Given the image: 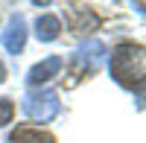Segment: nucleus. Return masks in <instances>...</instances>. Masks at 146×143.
<instances>
[{"label": "nucleus", "instance_id": "nucleus-7", "mask_svg": "<svg viewBox=\"0 0 146 143\" xmlns=\"http://www.w3.org/2000/svg\"><path fill=\"white\" fill-rule=\"evenodd\" d=\"M73 18H76V23H73L76 32H88L94 26H100V18H96L94 12H88V9H73Z\"/></svg>", "mask_w": 146, "mask_h": 143}, {"label": "nucleus", "instance_id": "nucleus-1", "mask_svg": "<svg viewBox=\"0 0 146 143\" xmlns=\"http://www.w3.org/2000/svg\"><path fill=\"white\" fill-rule=\"evenodd\" d=\"M111 76L123 88L143 85V47L140 44H120L111 53Z\"/></svg>", "mask_w": 146, "mask_h": 143}, {"label": "nucleus", "instance_id": "nucleus-9", "mask_svg": "<svg viewBox=\"0 0 146 143\" xmlns=\"http://www.w3.org/2000/svg\"><path fill=\"white\" fill-rule=\"evenodd\" d=\"M3 79H6V67L0 64V82H3Z\"/></svg>", "mask_w": 146, "mask_h": 143}, {"label": "nucleus", "instance_id": "nucleus-8", "mask_svg": "<svg viewBox=\"0 0 146 143\" xmlns=\"http://www.w3.org/2000/svg\"><path fill=\"white\" fill-rule=\"evenodd\" d=\"M12 117H15V102L3 97V99H0V126H9Z\"/></svg>", "mask_w": 146, "mask_h": 143}, {"label": "nucleus", "instance_id": "nucleus-5", "mask_svg": "<svg viewBox=\"0 0 146 143\" xmlns=\"http://www.w3.org/2000/svg\"><path fill=\"white\" fill-rule=\"evenodd\" d=\"M58 32H62V21L56 15H41L35 21V35H38V41H56Z\"/></svg>", "mask_w": 146, "mask_h": 143}, {"label": "nucleus", "instance_id": "nucleus-6", "mask_svg": "<svg viewBox=\"0 0 146 143\" xmlns=\"http://www.w3.org/2000/svg\"><path fill=\"white\" fill-rule=\"evenodd\" d=\"M9 140H12V143H56L53 134L41 132V128H29V126H23V128H18V132H12Z\"/></svg>", "mask_w": 146, "mask_h": 143}, {"label": "nucleus", "instance_id": "nucleus-3", "mask_svg": "<svg viewBox=\"0 0 146 143\" xmlns=\"http://www.w3.org/2000/svg\"><path fill=\"white\" fill-rule=\"evenodd\" d=\"M0 44H3L6 53H12V56H18L23 50V44H27V23H23L21 15H12L9 18L3 35H0Z\"/></svg>", "mask_w": 146, "mask_h": 143}, {"label": "nucleus", "instance_id": "nucleus-4", "mask_svg": "<svg viewBox=\"0 0 146 143\" xmlns=\"http://www.w3.org/2000/svg\"><path fill=\"white\" fill-rule=\"evenodd\" d=\"M62 67H64V62H62L58 56H47L44 62H38V64L27 73V82H29V85H44V82H50Z\"/></svg>", "mask_w": 146, "mask_h": 143}, {"label": "nucleus", "instance_id": "nucleus-2", "mask_svg": "<svg viewBox=\"0 0 146 143\" xmlns=\"http://www.w3.org/2000/svg\"><path fill=\"white\" fill-rule=\"evenodd\" d=\"M58 108H62V102H58L56 91H29L23 97V114L38 123H50L58 114Z\"/></svg>", "mask_w": 146, "mask_h": 143}]
</instances>
